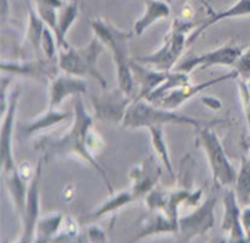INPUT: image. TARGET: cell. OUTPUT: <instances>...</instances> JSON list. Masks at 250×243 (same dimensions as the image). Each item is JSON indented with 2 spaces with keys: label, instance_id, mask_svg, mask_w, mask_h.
I'll return each mask as SVG.
<instances>
[{
  "label": "cell",
  "instance_id": "obj_1",
  "mask_svg": "<svg viewBox=\"0 0 250 243\" xmlns=\"http://www.w3.org/2000/svg\"><path fill=\"white\" fill-rule=\"evenodd\" d=\"M93 117L86 110L83 97L78 96L74 99L73 124L67 132L60 137H44L35 143V149L42 153V161L57 160V158L79 157L88 165L101 176L105 183L109 194L115 193L113 185L106 176L105 170L99 165L94 154L91 152L90 139L92 133Z\"/></svg>",
  "mask_w": 250,
  "mask_h": 243
},
{
  "label": "cell",
  "instance_id": "obj_2",
  "mask_svg": "<svg viewBox=\"0 0 250 243\" xmlns=\"http://www.w3.org/2000/svg\"><path fill=\"white\" fill-rule=\"evenodd\" d=\"M90 25L94 37L98 38L105 48L110 51L116 66L117 88L132 97L134 93V79L132 74L133 57L129 55V40L133 38V32H126L108 20L99 17L92 19Z\"/></svg>",
  "mask_w": 250,
  "mask_h": 243
},
{
  "label": "cell",
  "instance_id": "obj_3",
  "mask_svg": "<svg viewBox=\"0 0 250 243\" xmlns=\"http://www.w3.org/2000/svg\"><path fill=\"white\" fill-rule=\"evenodd\" d=\"M228 120H202L190 115L179 114L175 110L157 107L150 102L133 101L127 108L121 126L127 130L150 129L154 126L165 127L166 125H180V126H191L198 130L206 126H216V125L228 124Z\"/></svg>",
  "mask_w": 250,
  "mask_h": 243
},
{
  "label": "cell",
  "instance_id": "obj_4",
  "mask_svg": "<svg viewBox=\"0 0 250 243\" xmlns=\"http://www.w3.org/2000/svg\"><path fill=\"white\" fill-rule=\"evenodd\" d=\"M196 24L191 20L179 17L173 20L169 32L165 37L163 44L152 53L136 56L134 61L149 66L161 71H172L179 65L186 46H188V33L196 29Z\"/></svg>",
  "mask_w": 250,
  "mask_h": 243
},
{
  "label": "cell",
  "instance_id": "obj_5",
  "mask_svg": "<svg viewBox=\"0 0 250 243\" xmlns=\"http://www.w3.org/2000/svg\"><path fill=\"white\" fill-rule=\"evenodd\" d=\"M105 46L101 40L93 37L87 45L81 47L61 48L58 52V65L63 73L78 76V78L94 79L103 88H106L108 81L98 69V61Z\"/></svg>",
  "mask_w": 250,
  "mask_h": 243
},
{
  "label": "cell",
  "instance_id": "obj_6",
  "mask_svg": "<svg viewBox=\"0 0 250 243\" xmlns=\"http://www.w3.org/2000/svg\"><path fill=\"white\" fill-rule=\"evenodd\" d=\"M196 132V144L205 153L210 168L213 185L220 189L233 188L238 171L229 161L219 135L211 126L201 127Z\"/></svg>",
  "mask_w": 250,
  "mask_h": 243
},
{
  "label": "cell",
  "instance_id": "obj_7",
  "mask_svg": "<svg viewBox=\"0 0 250 243\" xmlns=\"http://www.w3.org/2000/svg\"><path fill=\"white\" fill-rule=\"evenodd\" d=\"M236 71L231 70L229 73L224 74L221 76H216V78L203 81V83L200 84H192L190 81V83L182 84V85L174 86V88H157L145 101L150 102V103L155 104L157 107L170 109V110H177L185 102L193 98V97L197 96L198 93L203 92L205 89L214 88V86L225 83L228 80H236Z\"/></svg>",
  "mask_w": 250,
  "mask_h": 243
},
{
  "label": "cell",
  "instance_id": "obj_8",
  "mask_svg": "<svg viewBox=\"0 0 250 243\" xmlns=\"http://www.w3.org/2000/svg\"><path fill=\"white\" fill-rule=\"evenodd\" d=\"M0 69L2 73L9 75L21 76L24 79H30L38 83L50 84L56 76L62 73L58 57L47 58L38 57L34 60H22V61H1Z\"/></svg>",
  "mask_w": 250,
  "mask_h": 243
},
{
  "label": "cell",
  "instance_id": "obj_9",
  "mask_svg": "<svg viewBox=\"0 0 250 243\" xmlns=\"http://www.w3.org/2000/svg\"><path fill=\"white\" fill-rule=\"evenodd\" d=\"M20 89L16 88L10 94L7 110L1 116L0 129V163H1L2 177L9 176L19 170L14 155V133L16 125V114L19 109Z\"/></svg>",
  "mask_w": 250,
  "mask_h": 243
},
{
  "label": "cell",
  "instance_id": "obj_10",
  "mask_svg": "<svg viewBox=\"0 0 250 243\" xmlns=\"http://www.w3.org/2000/svg\"><path fill=\"white\" fill-rule=\"evenodd\" d=\"M243 51V46L229 43L200 55L188 56L175 66L174 70L190 74L195 70H206L211 66H233Z\"/></svg>",
  "mask_w": 250,
  "mask_h": 243
},
{
  "label": "cell",
  "instance_id": "obj_11",
  "mask_svg": "<svg viewBox=\"0 0 250 243\" xmlns=\"http://www.w3.org/2000/svg\"><path fill=\"white\" fill-rule=\"evenodd\" d=\"M96 116L103 121L120 122L121 124L126 114L127 108L133 102V98L117 88L115 92L102 94L98 97H92Z\"/></svg>",
  "mask_w": 250,
  "mask_h": 243
},
{
  "label": "cell",
  "instance_id": "obj_12",
  "mask_svg": "<svg viewBox=\"0 0 250 243\" xmlns=\"http://www.w3.org/2000/svg\"><path fill=\"white\" fill-rule=\"evenodd\" d=\"M87 93V83L85 79L61 73L50 83L48 109H57L69 97L83 96Z\"/></svg>",
  "mask_w": 250,
  "mask_h": 243
},
{
  "label": "cell",
  "instance_id": "obj_13",
  "mask_svg": "<svg viewBox=\"0 0 250 243\" xmlns=\"http://www.w3.org/2000/svg\"><path fill=\"white\" fill-rule=\"evenodd\" d=\"M162 176V168L159 165L155 157L147 156L140 165L136 166L132 170L131 177L132 185L131 191L134 194L137 199L146 196L155 189Z\"/></svg>",
  "mask_w": 250,
  "mask_h": 243
},
{
  "label": "cell",
  "instance_id": "obj_14",
  "mask_svg": "<svg viewBox=\"0 0 250 243\" xmlns=\"http://www.w3.org/2000/svg\"><path fill=\"white\" fill-rule=\"evenodd\" d=\"M170 71H161L149 66L142 65L133 60L132 62V74H133L134 85H138V93L133 101L146 99L166 79Z\"/></svg>",
  "mask_w": 250,
  "mask_h": 243
},
{
  "label": "cell",
  "instance_id": "obj_15",
  "mask_svg": "<svg viewBox=\"0 0 250 243\" xmlns=\"http://www.w3.org/2000/svg\"><path fill=\"white\" fill-rule=\"evenodd\" d=\"M219 190H220V188L213 185L205 202L193 213H191V216L183 219L182 226L184 231H198V230L205 229V227H208L209 225L213 224L214 208H215L216 201H218Z\"/></svg>",
  "mask_w": 250,
  "mask_h": 243
},
{
  "label": "cell",
  "instance_id": "obj_16",
  "mask_svg": "<svg viewBox=\"0 0 250 243\" xmlns=\"http://www.w3.org/2000/svg\"><path fill=\"white\" fill-rule=\"evenodd\" d=\"M250 16V0H237L233 5L229 7L220 10L218 12H211L210 16L205 20L188 37V45L193 44L203 33L211 25L216 24L218 22L229 19H238V17Z\"/></svg>",
  "mask_w": 250,
  "mask_h": 243
},
{
  "label": "cell",
  "instance_id": "obj_17",
  "mask_svg": "<svg viewBox=\"0 0 250 243\" xmlns=\"http://www.w3.org/2000/svg\"><path fill=\"white\" fill-rule=\"evenodd\" d=\"M143 1L145 5L144 12L137 20L133 25V29H132L133 34L137 37L146 32L155 23L170 16L169 5L163 0H143Z\"/></svg>",
  "mask_w": 250,
  "mask_h": 243
},
{
  "label": "cell",
  "instance_id": "obj_18",
  "mask_svg": "<svg viewBox=\"0 0 250 243\" xmlns=\"http://www.w3.org/2000/svg\"><path fill=\"white\" fill-rule=\"evenodd\" d=\"M70 117H73L71 112L57 110V109H48L44 114L33 119L32 121L22 125V134L24 137H30V135L37 134V133L52 129V127L57 126L62 122L67 121Z\"/></svg>",
  "mask_w": 250,
  "mask_h": 243
},
{
  "label": "cell",
  "instance_id": "obj_19",
  "mask_svg": "<svg viewBox=\"0 0 250 243\" xmlns=\"http://www.w3.org/2000/svg\"><path fill=\"white\" fill-rule=\"evenodd\" d=\"M79 1L80 0H68L67 4L58 12V22H57V32H56V38H57L58 46L61 48L68 47L69 44L67 42V34L74 22L76 21L79 16Z\"/></svg>",
  "mask_w": 250,
  "mask_h": 243
},
{
  "label": "cell",
  "instance_id": "obj_20",
  "mask_svg": "<svg viewBox=\"0 0 250 243\" xmlns=\"http://www.w3.org/2000/svg\"><path fill=\"white\" fill-rule=\"evenodd\" d=\"M28 5V24L25 29V40L33 48L35 53H39L42 51V38L46 28V23L42 21V17L37 12L35 7L27 2Z\"/></svg>",
  "mask_w": 250,
  "mask_h": 243
},
{
  "label": "cell",
  "instance_id": "obj_21",
  "mask_svg": "<svg viewBox=\"0 0 250 243\" xmlns=\"http://www.w3.org/2000/svg\"><path fill=\"white\" fill-rule=\"evenodd\" d=\"M4 180L7 191H9L12 201L16 204L17 209H19L20 212H23L24 211L25 203H27L29 181H27L22 177L19 170H17L16 172L11 173V175L5 176Z\"/></svg>",
  "mask_w": 250,
  "mask_h": 243
},
{
  "label": "cell",
  "instance_id": "obj_22",
  "mask_svg": "<svg viewBox=\"0 0 250 243\" xmlns=\"http://www.w3.org/2000/svg\"><path fill=\"white\" fill-rule=\"evenodd\" d=\"M147 131L150 133V139H151L152 148L155 149V153L159 156L161 163L163 165V167L166 168V171L168 172V175L170 177L174 178V168H173L172 160H170L169 150H168L167 142H166L165 137V127L161 126H154L147 129Z\"/></svg>",
  "mask_w": 250,
  "mask_h": 243
},
{
  "label": "cell",
  "instance_id": "obj_23",
  "mask_svg": "<svg viewBox=\"0 0 250 243\" xmlns=\"http://www.w3.org/2000/svg\"><path fill=\"white\" fill-rule=\"evenodd\" d=\"M233 190L239 203L243 206L250 203V155L242 157Z\"/></svg>",
  "mask_w": 250,
  "mask_h": 243
},
{
  "label": "cell",
  "instance_id": "obj_24",
  "mask_svg": "<svg viewBox=\"0 0 250 243\" xmlns=\"http://www.w3.org/2000/svg\"><path fill=\"white\" fill-rule=\"evenodd\" d=\"M35 10L48 28L56 33L58 22V10L64 6V0H34Z\"/></svg>",
  "mask_w": 250,
  "mask_h": 243
},
{
  "label": "cell",
  "instance_id": "obj_25",
  "mask_svg": "<svg viewBox=\"0 0 250 243\" xmlns=\"http://www.w3.org/2000/svg\"><path fill=\"white\" fill-rule=\"evenodd\" d=\"M137 198L134 196V194L132 193L131 189H126V190H121L119 193H113L110 194V198L106 199L98 209L93 213L94 217L102 216V214H105L108 212L115 211L117 208H121V207L126 206V204L131 203V202L136 201Z\"/></svg>",
  "mask_w": 250,
  "mask_h": 243
},
{
  "label": "cell",
  "instance_id": "obj_26",
  "mask_svg": "<svg viewBox=\"0 0 250 243\" xmlns=\"http://www.w3.org/2000/svg\"><path fill=\"white\" fill-rule=\"evenodd\" d=\"M42 52L44 53L45 57L56 58L58 57L60 52V46H58L57 38L53 30L46 25L42 38Z\"/></svg>",
  "mask_w": 250,
  "mask_h": 243
},
{
  "label": "cell",
  "instance_id": "obj_27",
  "mask_svg": "<svg viewBox=\"0 0 250 243\" xmlns=\"http://www.w3.org/2000/svg\"><path fill=\"white\" fill-rule=\"evenodd\" d=\"M232 70L236 71L237 79L248 83L250 79V46L241 53L238 60L232 66Z\"/></svg>",
  "mask_w": 250,
  "mask_h": 243
},
{
  "label": "cell",
  "instance_id": "obj_28",
  "mask_svg": "<svg viewBox=\"0 0 250 243\" xmlns=\"http://www.w3.org/2000/svg\"><path fill=\"white\" fill-rule=\"evenodd\" d=\"M202 102L208 107V108L214 109V110L221 109V102L219 101V99L214 98V97H205V98L202 99Z\"/></svg>",
  "mask_w": 250,
  "mask_h": 243
},
{
  "label": "cell",
  "instance_id": "obj_29",
  "mask_svg": "<svg viewBox=\"0 0 250 243\" xmlns=\"http://www.w3.org/2000/svg\"><path fill=\"white\" fill-rule=\"evenodd\" d=\"M6 12L9 14V2H7V0H1V19H2V22H5Z\"/></svg>",
  "mask_w": 250,
  "mask_h": 243
},
{
  "label": "cell",
  "instance_id": "obj_30",
  "mask_svg": "<svg viewBox=\"0 0 250 243\" xmlns=\"http://www.w3.org/2000/svg\"><path fill=\"white\" fill-rule=\"evenodd\" d=\"M247 84H248V91H249V97H250V79H249V81Z\"/></svg>",
  "mask_w": 250,
  "mask_h": 243
},
{
  "label": "cell",
  "instance_id": "obj_31",
  "mask_svg": "<svg viewBox=\"0 0 250 243\" xmlns=\"http://www.w3.org/2000/svg\"><path fill=\"white\" fill-rule=\"evenodd\" d=\"M180 1H183V2H184V4H185V2H188V0H180Z\"/></svg>",
  "mask_w": 250,
  "mask_h": 243
},
{
  "label": "cell",
  "instance_id": "obj_32",
  "mask_svg": "<svg viewBox=\"0 0 250 243\" xmlns=\"http://www.w3.org/2000/svg\"><path fill=\"white\" fill-rule=\"evenodd\" d=\"M249 155H250V153H249Z\"/></svg>",
  "mask_w": 250,
  "mask_h": 243
},
{
  "label": "cell",
  "instance_id": "obj_33",
  "mask_svg": "<svg viewBox=\"0 0 250 243\" xmlns=\"http://www.w3.org/2000/svg\"><path fill=\"white\" fill-rule=\"evenodd\" d=\"M249 204H250V203H249Z\"/></svg>",
  "mask_w": 250,
  "mask_h": 243
}]
</instances>
